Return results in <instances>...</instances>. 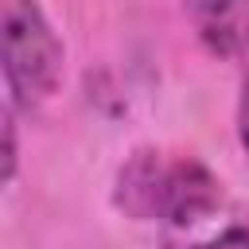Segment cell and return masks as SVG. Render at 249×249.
<instances>
[{
    "instance_id": "1",
    "label": "cell",
    "mask_w": 249,
    "mask_h": 249,
    "mask_svg": "<svg viewBox=\"0 0 249 249\" xmlns=\"http://www.w3.org/2000/svg\"><path fill=\"white\" fill-rule=\"evenodd\" d=\"M113 202L132 222L187 230L222 206V179L191 152L136 148L117 167Z\"/></svg>"
},
{
    "instance_id": "2",
    "label": "cell",
    "mask_w": 249,
    "mask_h": 249,
    "mask_svg": "<svg viewBox=\"0 0 249 249\" xmlns=\"http://www.w3.org/2000/svg\"><path fill=\"white\" fill-rule=\"evenodd\" d=\"M0 43L4 86L12 93V105H43L62 82L66 51L39 0H0Z\"/></svg>"
},
{
    "instance_id": "3",
    "label": "cell",
    "mask_w": 249,
    "mask_h": 249,
    "mask_svg": "<svg viewBox=\"0 0 249 249\" xmlns=\"http://www.w3.org/2000/svg\"><path fill=\"white\" fill-rule=\"evenodd\" d=\"M198 43L249 82V0H187Z\"/></svg>"
},
{
    "instance_id": "4",
    "label": "cell",
    "mask_w": 249,
    "mask_h": 249,
    "mask_svg": "<svg viewBox=\"0 0 249 249\" xmlns=\"http://www.w3.org/2000/svg\"><path fill=\"white\" fill-rule=\"evenodd\" d=\"M167 249H249V230L245 226H226L222 233L195 241V245H167Z\"/></svg>"
},
{
    "instance_id": "5",
    "label": "cell",
    "mask_w": 249,
    "mask_h": 249,
    "mask_svg": "<svg viewBox=\"0 0 249 249\" xmlns=\"http://www.w3.org/2000/svg\"><path fill=\"white\" fill-rule=\"evenodd\" d=\"M16 179V121H12V105L4 109V183Z\"/></svg>"
},
{
    "instance_id": "6",
    "label": "cell",
    "mask_w": 249,
    "mask_h": 249,
    "mask_svg": "<svg viewBox=\"0 0 249 249\" xmlns=\"http://www.w3.org/2000/svg\"><path fill=\"white\" fill-rule=\"evenodd\" d=\"M237 140L249 156V82H241V97H237Z\"/></svg>"
}]
</instances>
